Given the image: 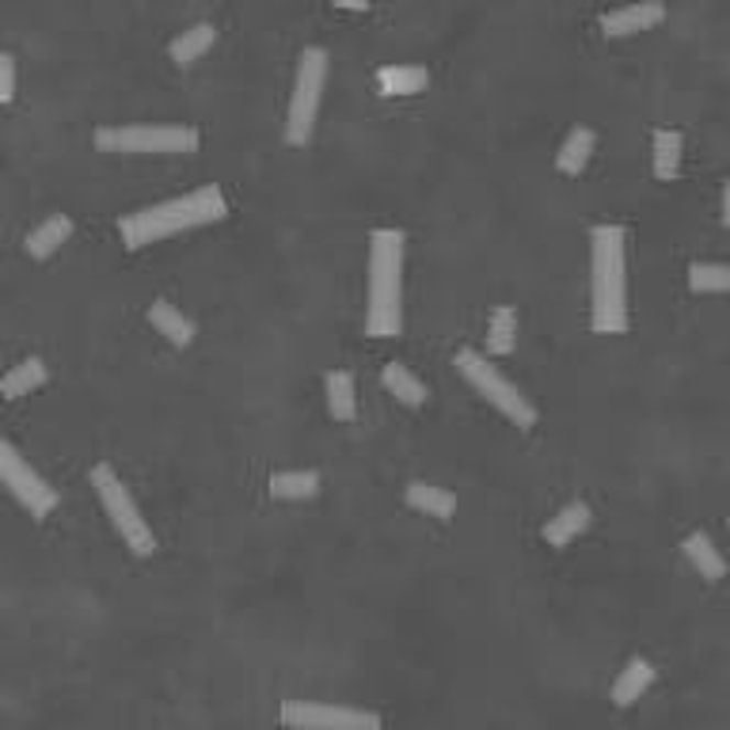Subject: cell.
I'll list each match as a JSON object with an SVG mask.
<instances>
[{"label": "cell", "instance_id": "obj_1", "mask_svg": "<svg viewBox=\"0 0 730 730\" xmlns=\"http://www.w3.org/2000/svg\"><path fill=\"white\" fill-rule=\"evenodd\" d=\"M229 218V198L221 187H198L182 198H168V202H156L148 210H137L130 218H122V244L130 252H141V247L156 244V240H168L179 236V232L190 229H202L213 225V221H225Z\"/></svg>", "mask_w": 730, "mask_h": 730}, {"label": "cell", "instance_id": "obj_2", "mask_svg": "<svg viewBox=\"0 0 730 730\" xmlns=\"http://www.w3.org/2000/svg\"><path fill=\"white\" fill-rule=\"evenodd\" d=\"M628 236L620 225L590 229V289L594 331L620 335L628 331Z\"/></svg>", "mask_w": 730, "mask_h": 730}, {"label": "cell", "instance_id": "obj_3", "mask_svg": "<svg viewBox=\"0 0 730 730\" xmlns=\"http://www.w3.org/2000/svg\"><path fill=\"white\" fill-rule=\"evenodd\" d=\"M403 331V232L377 229L369 236V305L365 335L396 339Z\"/></svg>", "mask_w": 730, "mask_h": 730}, {"label": "cell", "instance_id": "obj_4", "mask_svg": "<svg viewBox=\"0 0 730 730\" xmlns=\"http://www.w3.org/2000/svg\"><path fill=\"white\" fill-rule=\"evenodd\" d=\"M91 487H96L99 502H103V513L111 518L114 533L122 537V544L130 548V555L148 560V555L156 552L153 526L145 521V513H141V506L134 502L130 487L122 484L119 472H114L111 464H96V468H91Z\"/></svg>", "mask_w": 730, "mask_h": 730}, {"label": "cell", "instance_id": "obj_5", "mask_svg": "<svg viewBox=\"0 0 730 730\" xmlns=\"http://www.w3.org/2000/svg\"><path fill=\"white\" fill-rule=\"evenodd\" d=\"M453 365H456V373H461V377L468 380V385L476 388V392L484 396L495 411L506 414V419L513 422V427L529 430L537 422V408L526 400V396H521V388L510 385V380H506L479 351H468V346H464V351H456Z\"/></svg>", "mask_w": 730, "mask_h": 730}, {"label": "cell", "instance_id": "obj_6", "mask_svg": "<svg viewBox=\"0 0 730 730\" xmlns=\"http://www.w3.org/2000/svg\"><path fill=\"white\" fill-rule=\"evenodd\" d=\"M323 80H328V54L320 46H309L301 54V62H297L294 96H289V114H286V141L294 148H305L312 141Z\"/></svg>", "mask_w": 730, "mask_h": 730}, {"label": "cell", "instance_id": "obj_7", "mask_svg": "<svg viewBox=\"0 0 730 730\" xmlns=\"http://www.w3.org/2000/svg\"><path fill=\"white\" fill-rule=\"evenodd\" d=\"M195 126H103L96 130L99 153H119V156H176L195 153L198 148Z\"/></svg>", "mask_w": 730, "mask_h": 730}, {"label": "cell", "instance_id": "obj_8", "mask_svg": "<svg viewBox=\"0 0 730 730\" xmlns=\"http://www.w3.org/2000/svg\"><path fill=\"white\" fill-rule=\"evenodd\" d=\"M0 484L12 491V499L23 506V510L31 513V518H49L57 506V491L46 484L43 476H38L35 468L27 464V456L15 450L12 442H8L4 434H0Z\"/></svg>", "mask_w": 730, "mask_h": 730}, {"label": "cell", "instance_id": "obj_9", "mask_svg": "<svg viewBox=\"0 0 730 730\" xmlns=\"http://www.w3.org/2000/svg\"><path fill=\"white\" fill-rule=\"evenodd\" d=\"M278 716H281V723L294 727V730H385L377 711L335 708V704L286 700Z\"/></svg>", "mask_w": 730, "mask_h": 730}, {"label": "cell", "instance_id": "obj_10", "mask_svg": "<svg viewBox=\"0 0 730 730\" xmlns=\"http://www.w3.org/2000/svg\"><path fill=\"white\" fill-rule=\"evenodd\" d=\"M666 20V8L659 0H639V4H624L617 12H605L601 15V31L605 38H628L639 35V31H651Z\"/></svg>", "mask_w": 730, "mask_h": 730}, {"label": "cell", "instance_id": "obj_11", "mask_svg": "<svg viewBox=\"0 0 730 730\" xmlns=\"http://www.w3.org/2000/svg\"><path fill=\"white\" fill-rule=\"evenodd\" d=\"M590 521H594V513H590V506L586 502L560 506L555 518H548V526H544V544L548 548H567L571 541H578V537L590 529Z\"/></svg>", "mask_w": 730, "mask_h": 730}, {"label": "cell", "instance_id": "obj_12", "mask_svg": "<svg viewBox=\"0 0 730 730\" xmlns=\"http://www.w3.org/2000/svg\"><path fill=\"white\" fill-rule=\"evenodd\" d=\"M654 677H659V670H654V662L646 659H628V666L617 674V682H612V693L609 700L617 704V708H632L639 696L646 693V688L654 685Z\"/></svg>", "mask_w": 730, "mask_h": 730}, {"label": "cell", "instance_id": "obj_13", "mask_svg": "<svg viewBox=\"0 0 730 730\" xmlns=\"http://www.w3.org/2000/svg\"><path fill=\"white\" fill-rule=\"evenodd\" d=\"M682 552L688 560V567L696 571V575L704 578V583H719V578L727 575V560L723 552H719L716 544H711L708 533H688L682 541Z\"/></svg>", "mask_w": 730, "mask_h": 730}, {"label": "cell", "instance_id": "obj_14", "mask_svg": "<svg viewBox=\"0 0 730 730\" xmlns=\"http://www.w3.org/2000/svg\"><path fill=\"white\" fill-rule=\"evenodd\" d=\"M46 377H49L46 362L27 358V362L12 365V369L0 377V396H4V400H23V396H31L38 385H46Z\"/></svg>", "mask_w": 730, "mask_h": 730}, {"label": "cell", "instance_id": "obj_15", "mask_svg": "<svg viewBox=\"0 0 730 730\" xmlns=\"http://www.w3.org/2000/svg\"><path fill=\"white\" fill-rule=\"evenodd\" d=\"M380 380H385L388 396H396V403H403V408H422V403H427V385L414 377L408 365L388 362L385 369H380Z\"/></svg>", "mask_w": 730, "mask_h": 730}, {"label": "cell", "instance_id": "obj_16", "mask_svg": "<svg viewBox=\"0 0 730 730\" xmlns=\"http://www.w3.org/2000/svg\"><path fill=\"white\" fill-rule=\"evenodd\" d=\"M430 85V73L422 65H385L377 69L380 96H419Z\"/></svg>", "mask_w": 730, "mask_h": 730}, {"label": "cell", "instance_id": "obj_17", "mask_svg": "<svg viewBox=\"0 0 730 730\" xmlns=\"http://www.w3.org/2000/svg\"><path fill=\"white\" fill-rule=\"evenodd\" d=\"M69 236H73V221L65 218V213H54V218H46L38 229L27 232V244L23 247H27L31 259H49Z\"/></svg>", "mask_w": 730, "mask_h": 730}, {"label": "cell", "instance_id": "obj_18", "mask_svg": "<svg viewBox=\"0 0 730 730\" xmlns=\"http://www.w3.org/2000/svg\"><path fill=\"white\" fill-rule=\"evenodd\" d=\"M594 145H597L594 130H590V126H575V130L567 134V141L560 145V153H555V168H560L563 176H578V172H583L586 164H590Z\"/></svg>", "mask_w": 730, "mask_h": 730}, {"label": "cell", "instance_id": "obj_19", "mask_svg": "<svg viewBox=\"0 0 730 730\" xmlns=\"http://www.w3.org/2000/svg\"><path fill=\"white\" fill-rule=\"evenodd\" d=\"M148 323H153V328L161 331V335L168 339L172 346H190V343H195V323L182 317V312L172 301H153V309H148Z\"/></svg>", "mask_w": 730, "mask_h": 730}, {"label": "cell", "instance_id": "obj_20", "mask_svg": "<svg viewBox=\"0 0 730 730\" xmlns=\"http://www.w3.org/2000/svg\"><path fill=\"white\" fill-rule=\"evenodd\" d=\"M403 499H408L411 510L427 513V518H453L456 510V499L445 487H434V484H422V479H414V484H408V491H403Z\"/></svg>", "mask_w": 730, "mask_h": 730}, {"label": "cell", "instance_id": "obj_21", "mask_svg": "<svg viewBox=\"0 0 730 730\" xmlns=\"http://www.w3.org/2000/svg\"><path fill=\"white\" fill-rule=\"evenodd\" d=\"M323 388H328L331 419L354 422V414H358V392H354V377H351V373H346V369H331L328 380H323Z\"/></svg>", "mask_w": 730, "mask_h": 730}, {"label": "cell", "instance_id": "obj_22", "mask_svg": "<svg viewBox=\"0 0 730 730\" xmlns=\"http://www.w3.org/2000/svg\"><path fill=\"white\" fill-rule=\"evenodd\" d=\"M213 43H218V31H213V23H195V27H187L179 38H172L168 54H172V62H176L179 69H182V65H195Z\"/></svg>", "mask_w": 730, "mask_h": 730}, {"label": "cell", "instance_id": "obj_23", "mask_svg": "<svg viewBox=\"0 0 730 730\" xmlns=\"http://www.w3.org/2000/svg\"><path fill=\"white\" fill-rule=\"evenodd\" d=\"M270 495L281 502H305L320 495V476L317 472H274L270 476Z\"/></svg>", "mask_w": 730, "mask_h": 730}, {"label": "cell", "instance_id": "obj_24", "mask_svg": "<svg viewBox=\"0 0 730 730\" xmlns=\"http://www.w3.org/2000/svg\"><path fill=\"white\" fill-rule=\"evenodd\" d=\"M651 148H654V176L670 182L677 176V168H682V148H685L682 134L677 130H654Z\"/></svg>", "mask_w": 730, "mask_h": 730}, {"label": "cell", "instance_id": "obj_25", "mask_svg": "<svg viewBox=\"0 0 730 730\" xmlns=\"http://www.w3.org/2000/svg\"><path fill=\"white\" fill-rule=\"evenodd\" d=\"M513 343H518V312L510 305H499L491 312V320H487V354L506 358L513 351Z\"/></svg>", "mask_w": 730, "mask_h": 730}, {"label": "cell", "instance_id": "obj_26", "mask_svg": "<svg viewBox=\"0 0 730 730\" xmlns=\"http://www.w3.org/2000/svg\"><path fill=\"white\" fill-rule=\"evenodd\" d=\"M688 289L693 294H730V267L727 263H693Z\"/></svg>", "mask_w": 730, "mask_h": 730}, {"label": "cell", "instance_id": "obj_27", "mask_svg": "<svg viewBox=\"0 0 730 730\" xmlns=\"http://www.w3.org/2000/svg\"><path fill=\"white\" fill-rule=\"evenodd\" d=\"M15 99V57L0 49V103Z\"/></svg>", "mask_w": 730, "mask_h": 730}, {"label": "cell", "instance_id": "obj_28", "mask_svg": "<svg viewBox=\"0 0 730 730\" xmlns=\"http://www.w3.org/2000/svg\"><path fill=\"white\" fill-rule=\"evenodd\" d=\"M335 8H343V12H365L369 0H335Z\"/></svg>", "mask_w": 730, "mask_h": 730}, {"label": "cell", "instance_id": "obj_29", "mask_svg": "<svg viewBox=\"0 0 730 730\" xmlns=\"http://www.w3.org/2000/svg\"><path fill=\"white\" fill-rule=\"evenodd\" d=\"M723 225L730 229V182L723 187Z\"/></svg>", "mask_w": 730, "mask_h": 730}, {"label": "cell", "instance_id": "obj_30", "mask_svg": "<svg viewBox=\"0 0 730 730\" xmlns=\"http://www.w3.org/2000/svg\"><path fill=\"white\" fill-rule=\"evenodd\" d=\"M727 521H730V510H727Z\"/></svg>", "mask_w": 730, "mask_h": 730}]
</instances>
